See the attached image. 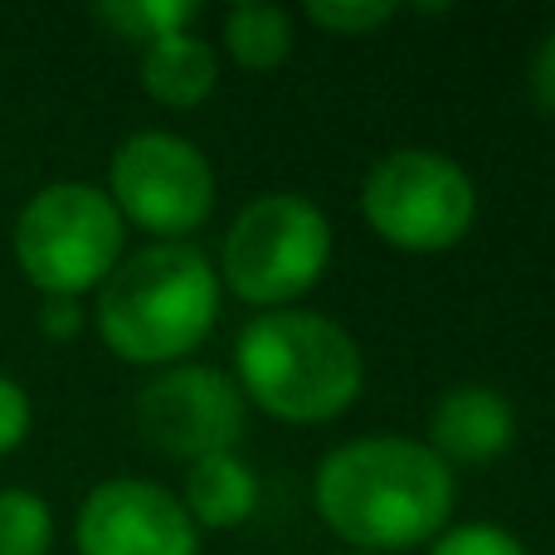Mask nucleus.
<instances>
[{"instance_id": "13", "label": "nucleus", "mask_w": 555, "mask_h": 555, "mask_svg": "<svg viewBox=\"0 0 555 555\" xmlns=\"http://www.w3.org/2000/svg\"><path fill=\"white\" fill-rule=\"evenodd\" d=\"M224 39H230V54L244 68H278L287 59V49H293L287 15L278 5H263V0L234 5L230 20H224Z\"/></svg>"}, {"instance_id": "18", "label": "nucleus", "mask_w": 555, "mask_h": 555, "mask_svg": "<svg viewBox=\"0 0 555 555\" xmlns=\"http://www.w3.org/2000/svg\"><path fill=\"white\" fill-rule=\"evenodd\" d=\"M29 434V395L20 380L0 375V453L20 449Z\"/></svg>"}, {"instance_id": "7", "label": "nucleus", "mask_w": 555, "mask_h": 555, "mask_svg": "<svg viewBox=\"0 0 555 555\" xmlns=\"http://www.w3.org/2000/svg\"><path fill=\"white\" fill-rule=\"evenodd\" d=\"M117 215L137 220L152 234H185L205 224L215 205V171L185 137L137 132L113 156V195Z\"/></svg>"}, {"instance_id": "3", "label": "nucleus", "mask_w": 555, "mask_h": 555, "mask_svg": "<svg viewBox=\"0 0 555 555\" xmlns=\"http://www.w3.org/2000/svg\"><path fill=\"white\" fill-rule=\"evenodd\" d=\"M240 380L278 420L322 424L361 395V351L317 312H263L240 332Z\"/></svg>"}, {"instance_id": "20", "label": "nucleus", "mask_w": 555, "mask_h": 555, "mask_svg": "<svg viewBox=\"0 0 555 555\" xmlns=\"http://www.w3.org/2000/svg\"><path fill=\"white\" fill-rule=\"evenodd\" d=\"M531 88H537V103L555 117V29L546 35V44H541V54H537V68H531Z\"/></svg>"}, {"instance_id": "6", "label": "nucleus", "mask_w": 555, "mask_h": 555, "mask_svg": "<svg viewBox=\"0 0 555 555\" xmlns=\"http://www.w3.org/2000/svg\"><path fill=\"white\" fill-rule=\"evenodd\" d=\"M332 259L326 215L302 195H263L224 234V278L244 302H293Z\"/></svg>"}, {"instance_id": "19", "label": "nucleus", "mask_w": 555, "mask_h": 555, "mask_svg": "<svg viewBox=\"0 0 555 555\" xmlns=\"http://www.w3.org/2000/svg\"><path fill=\"white\" fill-rule=\"evenodd\" d=\"M39 326L44 336H74L83 326V312H78V297H44V312H39Z\"/></svg>"}, {"instance_id": "10", "label": "nucleus", "mask_w": 555, "mask_h": 555, "mask_svg": "<svg viewBox=\"0 0 555 555\" xmlns=\"http://www.w3.org/2000/svg\"><path fill=\"white\" fill-rule=\"evenodd\" d=\"M429 434H434V453L443 463L449 459L492 463L498 453H507L512 434H517V414L488 385H459V390H449L434 404Z\"/></svg>"}, {"instance_id": "2", "label": "nucleus", "mask_w": 555, "mask_h": 555, "mask_svg": "<svg viewBox=\"0 0 555 555\" xmlns=\"http://www.w3.org/2000/svg\"><path fill=\"white\" fill-rule=\"evenodd\" d=\"M220 312V283L201 249L152 244L103 278L98 332L122 361L156 365L195 351Z\"/></svg>"}, {"instance_id": "16", "label": "nucleus", "mask_w": 555, "mask_h": 555, "mask_svg": "<svg viewBox=\"0 0 555 555\" xmlns=\"http://www.w3.org/2000/svg\"><path fill=\"white\" fill-rule=\"evenodd\" d=\"M307 15L317 20L322 29H336V35H371L375 25H385V20L395 15L390 0H356V5H341V0H332V5H307Z\"/></svg>"}, {"instance_id": "14", "label": "nucleus", "mask_w": 555, "mask_h": 555, "mask_svg": "<svg viewBox=\"0 0 555 555\" xmlns=\"http://www.w3.org/2000/svg\"><path fill=\"white\" fill-rule=\"evenodd\" d=\"M54 517L39 492L0 488V555H49Z\"/></svg>"}, {"instance_id": "1", "label": "nucleus", "mask_w": 555, "mask_h": 555, "mask_svg": "<svg viewBox=\"0 0 555 555\" xmlns=\"http://www.w3.org/2000/svg\"><path fill=\"white\" fill-rule=\"evenodd\" d=\"M317 512L356 546L404 551L439 537L453 512V473L429 443L356 439L317 473Z\"/></svg>"}, {"instance_id": "11", "label": "nucleus", "mask_w": 555, "mask_h": 555, "mask_svg": "<svg viewBox=\"0 0 555 555\" xmlns=\"http://www.w3.org/2000/svg\"><path fill=\"white\" fill-rule=\"evenodd\" d=\"M215 49L195 35H162L142 54V88L166 107H195L215 93Z\"/></svg>"}, {"instance_id": "4", "label": "nucleus", "mask_w": 555, "mask_h": 555, "mask_svg": "<svg viewBox=\"0 0 555 555\" xmlns=\"http://www.w3.org/2000/svg\"><path fill=\"white\" fill-rule=\"evenodd\" d=\"M15 259L44 297H78L122 259V215L98 185H44L15 220Z\"/></svg>"}, {"instance_id": "5", "label": "nucleus", "mask_w": 555, "mask_h": 555, "mask_svg": "<svg viewBox=\"0 0 555 555\" xmlns=\"http://www.w3.org/2000/svg\"><path fill=\"white\" fill-rule=\"evenodd\" d=\"M361 210L385 244L410 254H439L468 234L478 195L459 162L443 152H390L361 191Z\"/></svg>"}, {"instance_id": "8", "label": "nucleus", "mask_w": 555, "mask_h": 555, "mask_svg": "<svg viewBox=\"0 0 555 555\" xmlns=\"http://www.w3.org/2000/svg\"><path fill=\"white\" fill-rule=\"evenodd\" d=\"M137 429L152 449L201 463L244 434V400L220 371L176 365L137 395Z\"/></svg>"}, {"instance_id": "15", "label": "nucleus", "mask_w": 555, "mask_h": 555, "mask_svg": "<svg viewBox=\"0 0 555 555\" xmlns=\"http://www.w3.org/2000/svg\"><path fill=\"white\" fill-rule=\"evenodd\" d=\"M191 15H195L191 0H122V5H98L103 25H113L122 39H142V44H152L162 35H181L191 25Z\"/></svg>"}, {"instance_id": "9", "label": "nucleus", "mask_w": 555, "mask_h": 555, "mask_svg": "<svg viewBox=\"0 0 555 555\" xmlns=\"http://www.w3.org/2000/svg\"><path fill=\"white\" fill-rule=\"evenodd\" d=\"M195 521L156 482L113 478L78 507V555H195Z\"/></svg>"}, {"instance_id": "12", "label": "nucleus", "mask_w": 555, "mask_h": 555, "mask_svg": "<svg viewBox=\"0 0 555 555\" xmlns=\"http://www.w3.org/2000/svg\"><path fill=\"white\" fill-rule=\"evenodd\" d=\"M254 502H259V482L234 453H210L185 478V512L205 527H240L254 517Z\"/></svg>"}, {"instance_id": "17", "label": "nucleus", "mask_w": 555, "mask_h": 555, "mask_svg": "<svg viewBox=\"0 0 555 555\" xmlns=\"http://www.w3.org/2000/svg\"><path fill=\"white\" fill-rule=\"evenodd\" d=\"M434 555H527V546L502 527H459L434 546Z\"/></svg>"}]
</instances>
